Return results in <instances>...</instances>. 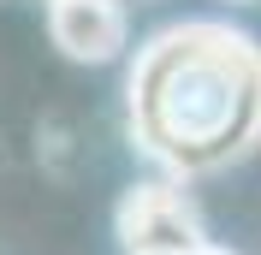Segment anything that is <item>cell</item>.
<instances>
[{
  "label": "cell",
  "instance_id": "obj_1",
  "mask_svg": "<svg viewBox=\"0 0 261 255\" xmlns=\"http://www.w3.org/2000/svg\"><path fill=\"white\" fill-rule=\"evenodd\" d=\"M130 148L166 178H208L261 148V42L226 18L154 30L125 78Z\"/></svg>",
  "mask_w": 261,
  "mask_h": 255
},
{
  "label": "cell",
  "instance_id": "obj_2",
  "mask_svg": "<svg viewBox=\"0 0 261 255\" xmlns=\"http://www.w3.org/2000/svg\"><path fill=\"white\" fill-rule=\"evenodd\" d=\"M113 232L125 243V255H196L208 243L184 178H143V184H130L113 208Z\"/></svg>",
  "mask_w": 261,
  "mask_h": 255
},
{
  "label": "cell",
  "instance_id": "obj_4",
  "mask_svg": "<svg viewBox=\"0 0 261 255\" xmlns=\"http://www.w3.org/2000/svg\"><path fill=\"white\" fill-rule=\"evenodd\" d=\"M231 6H249V0H231Z\"/></svg>",
  "mask_w": 261,
  "mask_h": 255
},
{
  "label": "cell",
  "instance_id": "obj_3",
  "mask_svg": "<svg viewBox=\"0 0 261 255\" xmlns=\"http://www.w3.org/2000/svg\"><path fill=\"white\" fill-rule=\"evenodd\" d=\"M48 36L71 65H113L130 42L125 0H48Z\"/></svg>",
  "mask_w": 261,
  "mask_h": 255
}]
</instances>
